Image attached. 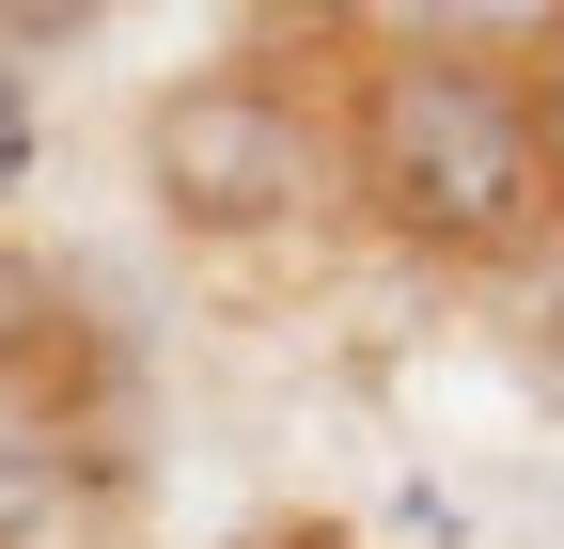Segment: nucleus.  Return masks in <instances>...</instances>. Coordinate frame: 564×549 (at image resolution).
I'll list each match as a JSON object with an SVG mask.
<instances>
[{"instance_id": "1", "label": "nucleus", "mask_w": 564, "mask_h": 549, "mask_svg": "<svg viewBox=\"0 0 564 549\" xmlns=\"http://www.w3.org/2000/svg\"><path fill=\"white\" fill-rule=\"evenodd\" d=\"M361 173L408 236H440V251H502L549 220V142H533V95L502 79V63H470V47H392L377 79H361Z\"/></svg>"}, {"instance_id": "2", "label": "nucleus", "mask_w": 564, "mask_h": 549, "mask_svg": "<svg viewBox=\"0 0 564 549\" xmlns=\"http://www.w3.org/2000/svg\"><path fill=\"white\" fill-rule=\"evenodd\" d=\"M141 173H158V204L188 236H251V220H282V204L314 189L299 110H282L267 79H173L158 110H141Z\"/></svg>"}, {"instance_id": "3", "label": "nucleus", "mask_w": 564, "mask_h": 549, "mask_svg": "<svg viewBox=\"0 0 564 549\" xmlns=\"http://www.w3.org/2000/svg\"><path fill=\"white\" fill-rule=\"evenodd\" d=\"M63 503H79V455H63V424H47L17 377H0V549H32Z\"/></svg>"}, {"instance_id": "4", "label": "nucleus", "mask_w": 564, "mask_h": 549, "mask_svg": "<svg viewBox=\"0 0 564 549\" xmlns=\"http://www.w3.org/2000/svg\"><path fill=\"white\" fill-rule=\"evenodd\" d=\"M32 330H47V283H32V267H17V236H0V377H17V362H32Z\"/></svg>"}, {"instance_id": "5", "label": "nucleus", "mask_w": 564, "mask_h": 549, "mask_svg": "<svg viewBox=\"0 0 564 549\" xmlns=\"http://www.w3.org/2000/svg\"><path fill=\"white\" fill-rule=\"evenodd\" d=\"M533 142H549V189H564V32H549V63H533Z\"/></svg>"}, {"instance_id": "6", "label": "nucleus", "mask_w": 564, "mask_h": 549, "mask_svg": "<svg viewBox=\"0 0 564 549\" xmlns=\"http://www.w3.org/2000/svg\"><path fill=\"white\" fill-rule=\"evenodd\" d=\"M32 173V110H17V79H0V189Z\"/></svg>"}, {"instance_id": "7", "label": "nucleus", "mask_w": 564, "mask_h": 549, "mask_svg": "<svg viewBox=\"0 0 564 549\" xmlns=\"http://www.w3.org/2000/svg\"><path fill=\"white\" fill-rule=\"evenodd\" d=\"M267 549H345V534H267Z\"/></svg>"}]
</instances>
